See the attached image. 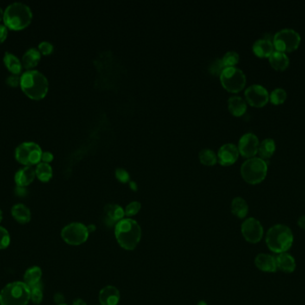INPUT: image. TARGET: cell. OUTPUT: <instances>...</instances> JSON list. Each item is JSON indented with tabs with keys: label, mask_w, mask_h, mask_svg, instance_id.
Returning a JSON list of instances; mask_svg holds the SVG:
<instances>
[{
	"label": "cell",
	"mask_w": 305,
	"mask_h": 305,
	"mask_svg": "<svg viewBox=\"0 0 305 305\" xmlns=\"http://www.w3.org/2000/svg\"><path fill=\"white\" fill-rule=\"evenodd\" d=\"M115 238L121 247L131 251L140 243L142 231L137 222L131 218H123L115 226Z\"/></svg>",
	"instance_id": "cell-1"
},
{
	"label": "cell",
	"mask_w": 305,
	"mask_h": 305,
	"mask_svg": "<svg viewBox=\"0 0 305 305\" xmlns=\"http://www.w3.org/2000/svg\"><path fill=\"white\" fill-rule=\"evenodd\" d=\"M21 88L29 98L39 100L48 91V81L38 70H27L21 75Z\"/></svg>",
	"instance_id": "cell-2"
},
{
	"label": "cell",
	"mask_w": 305,
	"mask_h": 305,
	"mask_svg": "<svg viewBox=\"0 0 305 305\" xmlns=\"http://www.w3.org/2000/svg\"><path fill=\"white\" fill-rule=\"evenodd\" d=\"M294 235L287 225L283 224L274 225L266 234V244L274 253L287 252L293 245Z\"/></svg>",
	"instance_id": "cell-3"
},
{
	"label": "cell",
	"mask_w": 305,
	"mask_h": 305,
	"mask_svg": "<svg viewBox=\"0 0 305 305\" xmlns=\"http://www.w3.org/2000/svg\"><path fill=\"white\" fill-rule=\"evenodd\" d=\"M3 20L8 29L20 31L32 22L33 11L29 6L24 3L14 2L6 8Z\"/></svg>",
	"instance_id": "cell-4"
},
{
	"label": "cell",
	"mask_w": 305,
	"mask_h": 305,
	"mask_svg": "<svg viewBox=\"0 0 305 305\" xmlns=\"http://www.w3.org/2000/svg\"><path fill=\"white\" fill-rule=\"evenodd\" d=\"M31 300V289L23 282H13L0 293L1 305H27Z\"/></svg>",
	"instance_id": "cell-5"
},
{
	"label": "cell",
	"mask_w": 305,
	"mask_h": 305,
	"mask_svg": "<svg viewBox=\"0 0 305 305\" xmlns=\"http://www.w3.org/2000/svg\"><path fill=\"white\" fill-rule=\"evenodd\" d=\"M267 163L261 158H251L244 161L241 167V174L245 182L256 185L264 180L267 174Z\"/></svg>",
	"instance_id": "cell-6"
},
{
	"label": "cell",
	"mask_w": 305,
	"mask_h": 305,
	"mask_svg": "<svg viewBox=\"0 0 305 305\" xmlns=\"http://www.w3.org/2000/svg\"><path fill=\"white\" fill-rule=\"evenodd\" d=\"M42 152L40 146L36 142H24L15 149V159L25 167H33L40 163Z\"/></svg>",
	"instance_id": "cell-7"
},
{
	"label": "cell",
	"mask_w": 305,
	"mask_h": 305,
	"mask_svg": "<svg viewBox=\"0 0 305 305\" xmlns=\"http://www.w3.org/2000/svg\"><path fill=\"white\" fill-rule=\"evenodd\" d=\"M301 41L300 34L294 30L283 29L273 36V45L276 51L291 52L297 48Z\"/></svg>",
	"instance_id": "cell-8"
},
{
	"label": "cell",
	"mask_w": 305,
	"mask_h": 305,
	"mask_svg": "<svg viewBox=\"0 0 305 305\" xmlns=\"http://www.w3.org/2000/svg\"><path fill=\"white\" fill-rule=\"evenodd\" d=\"M220 82L223 87L230 92H238L245 85L246 79L243 71L237 67H227L220 74Z\"/></svg>",
	"instance_id": "cell-9"
},
{
	"label": "cell",
	"mask_w": 305,
	"mask_h": 305,
	"mask_svg": "<svg viewBox=\"0 0 305 305\" xmlns=\"http://www.w3.org/2000/svg\"><path fill=\"white\" fill-rule=\"evenodd\" d=\"M61 236L65 243L71 245H80L89 238L90 231L84 224L75 222L66 225L62 230Z\"/></svg>",
	"instance_id": "cell-10"
},
{
	"label": "cell",
	"mask_w": 305,
	"mask_h": 305,
	"mask_svg": "<svg viewBox=\"0 0 305 305\" xmlns=\"http://www.w3.org/2000/svg\"><path fill=\"white\" fill-rule=\"evenodd\" d=\"M241 232L248 243H257L262 239L264 229L258 219L249 218L243 222L241 225Z\"/></svg>",
	"instance_id": "cell-11"
},
{
	"label": "cell",
	"mask_w": 305,
	"mask_h": 305,
	"mask_svg": "<svg viewBox=\"0 0 305 305\" xmlns=\"http://www.w3.org/2000/svg\"><path fill=\"white\" fill-rule=\"evenodd\" d=\"M244 96L248 103L255 108H262L269 101V92L260 84H254L246 89Z\"/></svg>",
	"instance_id": "cell-12"
},
{
	"label": "cell",
	"mask_w": 305,
	"mask_h": 305,
	"mask_svg": "<svg viewBox=\"0 0 305 305\" xmlns=\"http://www.w3.org/2000/svg\"><path fill=\"white\" fill-rule=\"evenodd\" d=\"M259 140L256 135L248 133L243 135L238 142V151L245 158H253L258 152Z\"/></svg>",
	"instance_id": "cell-13"
},
{
	"label": "cell",
	"mask_w": 305,
	"mask_h": 305,
	"mask_svg": "<svg viewBox=\"0 0 305 305\" xmlns=\"http://www.w3.org/2000/svg\"><path fill=\"white\" fill-rule=\"evenodd\" d=\"M238 155L239 151L237 146L227 143L219 148L217 158L223 166H230L237 161Z\"/></svg>",
	"instance_id": "cell-14"
},
{
	"label": "cell",
	"mask_w": 305,
	"mask_h": 305,
	"mask_svg": "<svg viewBox=\"0 0 305 305\" xmlns=\"http://www.w3.org/2000/svg\"><path fill=\"white\" fill-rule=\"evenodd\" d=\"M257 269L263 272L272 273L276 271V259L273 255L268 253H259L255 260Z\"/></svg>",
	"instance_id": "cell-15"
},
{
	"label": "cell",
	"mask_w": 305,
	"mask_h": 305,
	"mask_svg": "<svg viewBox=\"0 0 305 305\" xmlns=\"http://www.w3.org/2000/svg\"><path fill=\"white\" fill-rule=\"evenodd\" d=\"M121 299L118 289L113 286L104 287L99 293L100 305H117Z\"/></svg>",
	"instance_id": "cell-16"
},
{
	"label": "cell",
	"mask_w": 305,
	"mask_h": 305,
	"mask_svg": "<svg viewBox=\"0 0 305 305\" xmlns=\"http://www.w3.org/2000/svg\"><path fill=\"white\" fill-rule=\"evenodd\" d=\"M276 259V269L285 273L294 272V269L296 268V263L295 260L292 255L283 252V253H279L275 256Z\"/></svg>",
	"instance_id": "cell-17"
},
{
	"label": "cell",
	"mask_w": 305,
	"mask_h": 305,
	"mask_svg": "<svg viewBox=\"0 0 305 305\" xmlns=\"http://www.w3.org/2000/svg\"><path fill=\"white\" fill-rule=\"evenodd\" d=\"M36 173L33 167H24L20 168L15 175V181L16 186L26 187L29 186L35 179Z\"/></svg>",
	"instance_id": "cell-18"
},
{
	"label": "cell",
	"mask_w": 305,
	"mask_h": 305,
	"mask_svg": "<svg viewBox=\"0 0 305 305\" xmlns=\"http://www.w3.org/2000/svg\"><path fill=\"white\" fill-rule=\"evenodd\" d=\"M253 50L260 58H269L274 51V45L272 41L262 38L255 41L253 46Z\"/></svg>",
	"instance_id": "cell-19"
},
{
	"label": "cell",
	"mask_w": 305,
	"mask_h": 305,
	"mask_svg": "<svg viewBox=\"0 0 305 305\" xmlns=\"http://www.w3.org/2000/svg\"><path fill=\"white\" fill-rule=\"evenodd\" d=\"M104 213L108 221L114 223L115 225L123 219L125 216L124 210L117 204H106L104 206Z\"/></svg>",
	"instance_id": "cell-20"
},
{
	"label": "cell",
	"mask_w": 305,
	"mask_h": 305,
	"mask_svg": "<svg viewBox=\"0 0 305 305\" xmlns=\"http://www.w3.org/2000/svg\"><path fill=\"white\" fill-rule=\"evenodd\" d=\"M40 58H41V53L40 50L36 47H31L29 49H27L22 56V66H24L26 69L33 68L39 64Z\"/></svg>",
	"instance_id": "cell-21"
},
{
	"label": "cell",
	"mask_w": 305,
	"mask_h": 305,
	"mask_svg": "<svg viewBox=\"0 0 305 305\" xmlns=\"http://www.w3.org/2000/svg\"><path fill=\"white\" fill-rule=\"evenodd\" d=\"M11 213L15 220L21 224L28 223L32 218L29 208L24 204H15V206L12 208Z\"/></svg>",
	"instance_id": "cell-22"
},
{
	"label": "cell",
	"mask_w": 305,
	"mask_h": 305,
	"mask_svg": "<svg viewBox=\"0 0 305 305\" xmlns=\"http://www.w3.org/2000/svg\"><path fill=\"white\" fill-rule=\"evenodd\" d=\"M269 63L274 69L283 71L289 65V58L287 55L280 51H273L269 57Z\"/></svg>",
	"instance_id": "cell-23"
},
{
	"label": "cell",
	"mask_w": 305,
	"mask_h": 305,
	"mask_svg": "<svg viewBox=\"0 0 305 305\" xmlns=\"http://www.w3.org/2000/svg\"><path fill=\"white\" fill-rule=\"evenodd\" d=\"M4 64L13 74H20L22 72V64L15 55L11 52H6L4 55Z\"/></svg>",
	"instance_id": "cell-24"
},
{
	"label": "cell",
	"mask_w": 305,
	"mask_h": 305,
	"mask_svg": "<svg viewBox=\"0 0 305 305\" xmlns=\"http://www.w3.org/2000/svg\"><path fill=\"white\" fill-rule=\"evenodd\" d=\"M41 276H42V271L40 267L30 268L24 274L23 283L25 284L26 286H28L30 288L36 287L38 285H40Z\"/></svg>",
	"instance_id": "cell-25"
},
{
	"label": "cell",
	"mask_w": 305,
	"mask_h": 305,
	"mask_svg": "<svg viewBox=\"0 0 305 305\" xmlns=\"http://www.w3.org/2000/svg\"><path fill=\"white\" fill-rule=\"evenodd\" d=\"M246 103L238 96H232L229 98V109L230 113L236 116L244 115L246 111Z\"/></svg>",
	"instance_id": "cell-26"
},
{
	"label": "cell",
	"mask_w": 305,
	"mask_h": 305,
	"mask_svg": "<svg viewBox=\"0 0 305 305\" xmlns=\"http://www.w3.org/2000/svg\"><path fill=\"white\" fill-rule=\"evenodd\" d=\"M248 204L244 199L236 197L231 202V211L238 218H244L248 214Z\"/></svg>",
	"instance_id": "cell-27"
},
{
	"label": "cell",
	"mask_w": 305,
	"mask_h": 305,
	"mask_svg": "<svg viewBox=\"0 0 305 305\" xmlns=\"http://www.w3.org/2000/svg\"><path fill=\"white\" fill-rule=\"evenodd\" d=\"M276 149V144L272 139H265L259 144L258 152L262 160H267L272 156Z\"/></svg>",
	"instance_id": "cell-28"
},
{
	"label": "cell",
	"mask_w": 305,
	"mask_h": 305,
	"mask_svg": "<svg viewBox=\"0 0 305 305\" xmlns=\"http://www.w3.org/2000/svg\"><path fill=\"white\" fill-rule=\"evenodd\" d=\"M35 173L40 181L48 182L53 175V169L49 164L40 162L36 166Z\"/></svg>",
	"instance_id": "cell-29"
},
{
	"label": "cell",
	"mask_w": 305,
	"mask_h": 305,
	"mask_svg": "<svg viewBox=\"0 0 305 305\" xmlns=\"http://www.w3.org/2000/svg\"><path fill=\"white\" fill-rule=\"evenodd\" d=\"M199 159L201 163L206 166H213L217 162V155L216 153L210 149H202L199 153Z\"/></svg>",
	"instance_id": "cell-30"
},
{
	"label": "cell",
	"mask_w": 305,
	"mask_h": 305,
	"mask_svg": "<svg viewBox=\"0 0 305 305\" xmlns=\"http://www.w3.org/2000/svg\"><path fill=\"white\" fill-rule=\"evenodd\" d=\"M270 101L275 105H279L283 103L287 98V92L281 88H276L270 93Z\"/></svg>",
	"instance_id": "cell-31"
},
{
	"label": "cell",
	"mask_w": 305,
	"mask_h": 305,
	"mask_svg": "<svg viewBox=\"0 0 305 305\" xmlns=\"http://www.w3.org/2000/svg\"><path fill=\"white\" fill-rule=\"evenodd\" d=\"M239 61V55L235 51H229L224 55L223 58V62L225 67H234Z\"/></svg>",
	"instance_id": "cell-32"
},
{
	"label": "cell",
	"mask_w": 305,
	"mask_h": 305,
	"mask_svg": "<svg viewBox=\"0 0 305 305\" xmlns=\"http://www.w3.org/2000/svg\"><path fill=\"white\" fill-rule=\"evenodd\" d=\"M226 67L224 66V64L223 62V59H215L214 61H212L210 66H209V72L213 74V75H219L223 72V70L225 69Z\"/></svg>",
	"instance_id": "cell-33"
},
{
	"label": "cell",
	"mask_w": 305,
	"mask_h": 305,
	"mask_svg": "<svg viewBox=\"0 0 305 305\" xmlns=\"http://www.w3.org/2000/svg\"><path fill=\"white\" fill-rule=\"evenodd\" d=\"M30 289H31V300L33 303L40 304L43 299V292L41 288V284L38 285L36 287H32Z\"/></svg>",
	"instance_id": "cell-34"
},
{
	"label": "cell",
	"mask_w": 305,
	"mask_h": 305,
	"mask_svg": "<svg viewBox=\"0 0 305 305\" xmlns=\"http://www.w3.org/2000/svg\"><path fill=\"white\" fill-rule=\"evenodd\" d=\"M10 243V236L7 229L0 226V250L8 247Z\"/></svg>",
	"instance_id": "cell-35"
},
{
	"label": "cell",
	"mask_w": 305,
	"mask_h": 305,
	"mask_svg": "<svg viewBox=\"0 0 305 305\" xmlns=\"http://www.w3.org/2000/svg\"><path fill=\"white\" fill-rule=\"evenodd\" d=\"M141 204L138 201H132L127 205L125 208V215L128 217H133L140 212Z\"/></svg>",
	"instance_id": "cell-36"
},
{
	"label": "cell",
	"mask_w": 305,
	"mask_h": 305,
	"mask_svg": "<svg viewBox=\"0 0 305 305\" xmlns=\"http://www.w3.org/2000/svg\"><path fill=\"white\" fill-rule=\"evenodd\" d=\"M38 49L40 50L41 54L49 55L54 50V46L49 41H41Z\"/></svg>",
	"instance_id": "cell-37"
},
{
	"label": "cell",
	"mask_w": 305,
	"mask_h": 305,
	"mask_svg": "<svg viewBox=\"0 0 305 305\" xmlns=\"http://www.w3.org/2000/svg\"><path fill=\"white\" fill-rule=\"evenodd\" d=\"M6 83L10 87H18L20 84H21V77L19 74H13L12 73V74L7 77Z\"/></svg>",
	"instance_id": "cell-38"
},
{
	"label": "cell",
	"mask_w": 305,
	"mask_h": 305,
	"mask_svg": "<svg viewBox=\"0 0 305 305\" xmlns=\"http://www.w3.org/2000/svg\"><path fill=\"white\" fill-rule=\"evenodd\" d=\"M115 175L119 181L122 183H127L129 181V174L124 168H117L115 170Z\"/></svg>",
	"instance_id": "cell-39"
},
{
	"label": "cell",
	"mask_w": 305,
	"mask_h": 305,
	"mask_svg": "<svg viewBox=\"0 0 305 305\" xmlns=\"http://www.w3.org/2000/svg\"><path fill=\"white\" fill-rule=\"evenodd\" d=\"M8 27L5 24H0V43H2L8 37Z\"/></svg>",
	"instance_id": "cell-40"
},
{
	"label": "cell",
	"mask_w": 305,
	"mask_h": 305,
	"mask_svg": "<svg viewBox=\"0 0 305 305\" xmlns=\"http://www.w3.org/2000/svg\"><path fill=\"white\" fill-rule=\"evenodd\" d=\"M54 159V155L49 151H43L41 155V160L44 163H49Z\"/></svg>",
	"instance_id": "cell-41"
},
{
	"label": "cell",
	"mask_w": 305,
	"mask_h": 305,
	"mask_svg": "<svg viewBox=\"0 0 305 305\" xmlns=\"http://www.w3.org/2000/svg\"><path fill=\"white\" fill-rule=\"evenodd\" d=\"M15 193L17 196L24 197L28 194V191L26 189V187L22 186H16L15 189Z\"/></svg>",
	"instance_id": "cell-42"
},
{
	"label": "cell",
	"mask_w": 305,
	"mask_h": 305,
	"mask_svg": "<svg viewBox=\"0 0 305 305\" xmlns=\"http://www.w3.org/2000/svg\"><path fill=\"white\" fill-rule=\"evenodd\" d=\"M297 224L301 229L305 230V215L304 216H301V218L298 219Z\"/></svg>",
	"instance_id": "cell-43"
},
{
	"label": "cell",
	"mask_w": 305,
	"mask_h": 305,
	"mask_svg": "<svg viewBox=\"0 0 305 305\" xmlns=\"http://www.w3.org/2000/svg\"><path fill=\"white\" fill-rule=\"evenodd\" d=\"M72 305H87V303L81 299H76L75 301L72 302Z\"/></svg>",
	"instance_id": "cell-44"
},
{
	"label": "cell",
	"mask_w": 305,
	"mask_h": 305,
	"mask_svg": "<svg viewBox=\"0 0 305 305\" xmlns=\"http://www.w3.org/2000/svg\"><path fill=\"white\" fill-rule=\"evenodd\" d=\"M129 186H130V188L131 189L134 190V191H136L137 189V187H136V183L135 182H129Z\"/></svg>",
	"instance_id": "cell-45"
},
{
	"label": "cell",
	"mask_w": 305,
	"mask_h": 305,
	"mask_svg": "<svg viewBox=\"0 0 305 305\" xmlns=\"http://www.w3.org/2000/svg\"><path fill=\"white\" fill-rule=\"evenodd\" d=\"M3 19H4V11H3L2 8L0 7V21H2Z\"/></svg>",
	"instance_id": "cell-46"
},
{
	"label": "cell",
	"mask_w": 305,
	"mask_h": 305,
	"mask_svg": "<svg viewBox=\"0 0 305 305\" xmlns=\"http://www.w3.org/2000/svg\"><path fill=\"white\" fill-rule=\"evenodd\" d=\"M198 305H207V303H206V302H205V301H199V302H198Z\"/></svg>",
	"instance_id": "cell-47"
},
{
	"label": "cell",
	"mask_w": 305,
	"mask_h": 305,
	"mask_svg": "<svg viewBox=\"0 0 305 305\" xmlns=\"http://www.w3.org/2000/svg\"><path fill=\"white\" fill-rule=\"evenodd\" d=\"M2 218H3V213H2V211L0 210V222L2 221Z\"/></svg>",
	"instance_id": "cell-48"
},
{
	"label": "cell",
	"mask_w": 305,
	"mask_h": 305,
	"mask_svg": "<svg viewBox=\"0 0 305 305\" xmlns=\"http://www.w3.org/2000/svg\"><path fill=\"white\" fill-rule=\"evenodd\" d=\"M59 305H67V304H65V303H61V304H59Z\"/></svg>",
	"instance_id": "cell-49"
}]
</instances>
